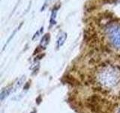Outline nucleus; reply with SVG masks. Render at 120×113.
Instances as JSON below:
<instances>
[{
    "instance_id": "f257e3e1",
    "label": "nucleus",
    "mask_w": 120,
    "mask_h": 113,
    "mask_svg": "<svg viewBox=\"0 0 120 113\" xmlns=\"http://www.w3.org/2000/svg\"><path fill=\"white\" fill-rule=\"evenodd\" d=\"M98 81L105 88H111L118 85L120 81V75L118 71L111 67L104 68L98 74Z\"/></svg>"
},
{
    "instance_id": "f03ea898",
    "label": "nucleus",
    "mask_w": 120,
    "mask_h": 113,
    "mask_svg": "<svg viewBox=\"0 0 120 113\" xmlns=\"http://www.w3.org/2000/svg\"><path fill=\"white\" fill-rule=\"evenodd\" d=\"M109 37L115 46L120 48V26H111L107 29Z\"/></svg>"
},
{
    "instance_id": "7ed1b4c3",
    "label": "nucleus",
    "mask_w": 120,
    "mask_h": 113,
    "mask_svg": "<svg viewBox=\"0 0 120 113\" xmlns=\"http://www.w3.org/2000/svg\"><path fill=\"white\" fill-rule=\"evenodd\" d=\"M67 38V34L66 33H62V35H60L59 39L57 41V46L58 47H61L62 45L64 44V42H65V41L66 39Z\"/></svg>"
},
{
    "instance_id": "20e7f679",
    "label": "nucleus",
    "mask_w": 120,
    "mask_h": 113,
    "mask_svg": "<svg viewBox=\"0 0 120 113\" xmlns=\"http://www.w3.org/2000/svg\"><path fill=\"white\" fill-rule=\"evenodd\" d=\"M49 39H50V36L49 34H46L41 39V45L43 48H46V46L49 43Z\"/></svg>"
},
{
    "instance_id": "39448f33",
    "label": "nucleus",
    "mask_w": 120,
    "mask_h": 113,
    "mask_svg": "<svg viewBox=\"0 0 120 113\" xmlns=\"http://www.w3.org/2000/svg\"><path fill=\"white\" fill-rule=\"evenodd\" d=\"M56 13H57V9L55 8L52 11V17H51V20H50V23L51 24H55V18H56Z\"/></svg>"
},
{
    "instance_id": "423d86ee",
    "label": "nucleus",
    "mask_w": 120,
    "mask_h": 113,
    "mask_svg": "<svg viewBox=\"0 0 120 113\" xmlns=\"http://www.w3.org/2000/svg\"><path fill=\"white\" fill-rule=\"evenodd\" d=\"M118 113H120V109H119V111H118Z\"/></svg>"
}]
</instances>
